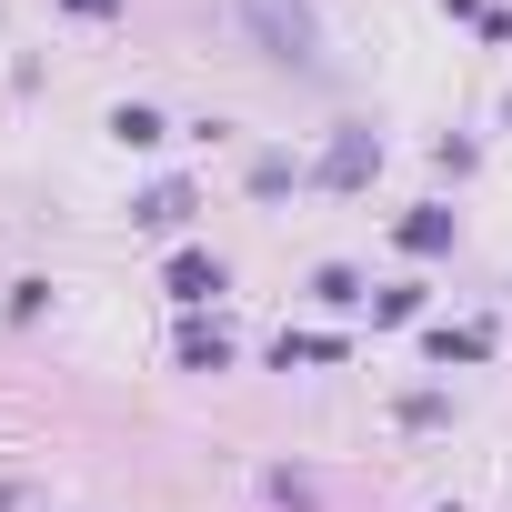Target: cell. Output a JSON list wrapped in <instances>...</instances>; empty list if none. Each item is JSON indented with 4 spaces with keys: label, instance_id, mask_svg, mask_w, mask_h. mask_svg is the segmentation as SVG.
I'll return each mask as SVG.
<instances>
[{
    "label": "cell",
    "instance_id": "1",
    "mask_svg": "<svg viewBox=\"0 0 512 512\" xmlns=\"http://www.w3.org/2000/svg\"><path fill=\"white\" fill-rule=\"evenodd\" d=\"M241 11H251V31L272 41V61H322V31H312L302 0H241Z\"/></svg>",
    "mask_w": 512,
    "mask_h": 512
},
{
    "label": "cell",
    "instance_id": "2",
    "mask_svg": "<svg viewBox=\"0 0 512 512\" xmlns=\"http://www.w3.org/2000/svg\"><path fill=\"white\" fill-rule=\"evenodd\" d=\"M402 241H412V251H442V241H452V221H442V211H412V221H402Z\"/></svg>",
    "mask_w": 512,
    "mask_h": 512
}]
</instances>
